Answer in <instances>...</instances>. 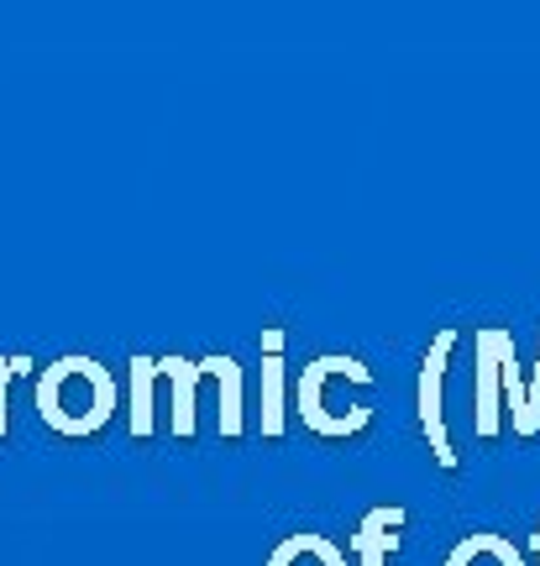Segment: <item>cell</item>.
<instances>
[{"label":"cell","instance_id":"1","mask_svg":"<svg viewBox=\"0 0 540 566\" xmlns=\"http://www.w3.org/2000/svg\"><path fill=\"white\" fill-rule=\"evenodd\" d=\"M116 378L101 357H59L38 373V415L69 441H90L116 420Z\"/></svg>","mask_w":540,"mask_h":566},{"label":"cell","instance_id":"2","mask_svg":"<svg viewBox=\"0 0 540 566\" xmlns=\"http://www.w3.org/2000/svg\"><path fill=\"white\" fill-rule=\"evenodd\" d=\"M373 384V367L346 357V352H325L315 363H304L300 384H294V405H300L304 430H315L325 441H346V436H362L373 424V409L346 399L341 388H367Z\"/></svg>","mask_w":540,"mask_h":566},{"label":"cell","instance_id":"3","mask_svg":"<svg viewBox=\"0 0 540 566\" xmlns=\"http://www.w3.org/2000/svg\"><path fill=\"white\" fill-rule=\"evenodd\" d=\"M457 331L451 325H440L430 352H425L420 363V394H415V409H420V436L430 446V457H436L440 472H457L461 467V451L451 446V430H446V367H451V352H457Z\"/></svg>","mask_w":540,"mask_h":566},{"label":"cell","instance_id":"4","mask_svg":"<svg viewBox=\"0 0 540 566\" xmlns=\"http://www.w3.org/2000/svg\"><path fill=\"white\" fill-rule=\"evenodd\" d=\"M503 325H478L472 331V436L499 441L503 436V394H499V346Z\"/></svg>","mask_w":540,"mask_h":566},{"label":"cell","instance_id":"5","mask_svg":"<svg viewBox=\"0 0 540 566\" xmlns=\"http://www.w3.org/2000/svg\"><path fill=\"white\" fill-rule=\"evenodd\" d=\"M200 378L205 363H184V357H158V384L168 388V430L179 441H195L200 436Z\"/></svg>","mask_w":540,"mask_h":566},{"label":"cell","instance_id":"6","mask_svg":"<svg viewBox=\"0 0 540 566\" xmlns=\"http://www.w3.org/2000/svg\"><path fill=\"white\" fill-rule=\"evenodd\" d=\"M289 331L283 325H262V436L279 441L289 409H283V388H289V363H283Z\"/></svg>","mask_w":540,"mask_h":566},{"label":"cell","instance_id":"7","mask_svg":"<svg viewBox=\"0 0 540 566\" xmlns=\"http://www.w3.org/2000/svg\"><path fill=\"white\" fill-rule=\"evenodd\" d=\"M409 525V509L404 504H378V509H367L362 514V525L357 535L346 541L352 546V556H357V566H388V556L399 551V530Z\"/></svg>","mask_w":540,"mask_h":566},{"label":"cell","instance_id":"8","mask_svg":"<svg viewBox=\"0 0 540 566\" xmlns=\"http://www.w3.org/2000/svg\"><path fill=\"white\" fill-rule=\"evenodd\" d=\"M158 357H132V436H158Z\"/></svg>","mask_w":540,"mask_h":566},{"label":"cell","instance_id":"9","mask_svg":"<svg viewBox=\"0 0 540 566\" xmlns=\"http://www.w3.org/2000/svg\"><path fill=\"white\" fill-rule=\"evenodd\" d=\"M210 367V378L220 384V409H216V424L226 441H237L241 430H247V415H241V367L231 357H205Z\"/></svg>","mask_w":540,"mask_h":566},{"label":"cell","instance_id":"10","mask_svg":"<svg viewBox=\"0 0 540 566\" xmlns=\"http://www.w3.org/2000/svg\"><path fill=\"white\" fill-rule=\"evenodd\" d=\"M446 566H525V556H520V546H515V541L478 530V535H461L457 546H451Z\"/></svg>","mask_w":540,"mask_h":566},{"label":"cell","instance_id":"11","mask_svg":"<svg viewBox=\"0 0 540 566\" xmlns=\"http://www.w3.org/2000/svg\"><path fill=\"white\" fill-rule=\"evenodd\" d=\"M262 566H346V551H336L325 535H289L268 551Z\"/></svg>","mask_w":540,"mask_h":566},{"label":"cell","instance_id":"12","mask_svg":"<svg viewBox=\"0 0 540 566\" xmlns=\"http://www.w3.org/2000/svg\"><path fill=\"white\" fill-rule=\"evenodd\" d=\"M11 373H17V367H11V357H0V436L11 430V405H6V388H11Z\"/></svg>","mask_w":540,"mask_h":566},{"label":"cell","instance_id":"13","mask_svg":"<svg viewBox=\"0 0 540 566\" xmlns=\"http://www.w3.org/2000/svg\"><path fill=\"white\" fill-rule=\"evenodd\" d=\"M536 566H540V525H536Z\"/></svg>","mask_w":540,"mask_h":566}]
</instances>
